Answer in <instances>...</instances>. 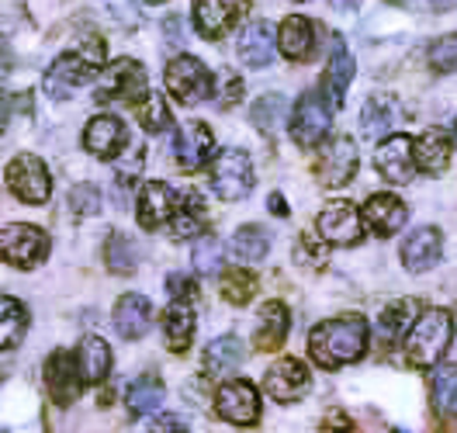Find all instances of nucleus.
Listing matches in <instances>:
<instances>
[{"label":"nucleus","mask_w":457,"mask_h":433,"mask_svg":"<svg viewBox=\"0 0 457 433\" xmlns=\"http://www.w3.org/2000/svg\"><path fill=\"white\" fill-rule=\"evenodd\" d=\"M7 187L14 198L29 204H46L53 195V177L46 171V163L31 153H21L7 163Z\"/></svg>","instance_id":"nucleus-6"},{"label":"nucleus","mask_w":457,"mask_h":433,"mask_svg":"<svg viewBox=\"0 0 457 433\" xmlns=\"http://www.w3.org/2000/svg\"><path fill=\"white\" fill-rule=\"evenodd\" d=\"M160 427H184L180 420H153V430H160Z\"/></svg>","instance_id":"nucleus-51"},{"label":"nucleus","mask_w":457,"mask_h":433,"mask_svg":"<svg viewBox=\"0 0 457 433\" xmlns=\"http://www.w3.org/2000/svg\"><path fill=\"white\" fill-rule=\"evenodd\" d=\"M374 167L381 171L385 180H392V184H409L416 167H420L416 163V143L409 136H388V139H381L378 153H374Z\"/></svg>","instance_id":"nucleus-14"},{"label":"nucleus","mask_w":457,"mask_h":433,"mask_svg":"<svg viewBox=\"0 0 457 433\" xmlns=\"http://www.w3.org/2000/svg\"><path fill=\"white\" fill-rule=\"evenodd\" d=\"M353 84V56L343 49V42L337 38L333 42V56H329V66H326V90H329V101L340 108L346 90Z\"/></svg>","instance_id":"nucleus-29"},{"label":"nucleus","mask_w":457,"mask_h":433,"mask_svg":"<svg viewBox=\"0 0 457 433\" xmlns=\"http://www.w3.org/2000/svg\"><path fill=\"white\" fill-rule=\"evenodd\" d=\"M402 112L399 97H392V94H371L368 101H364V112H361V132H364V139H388L395 129L402 125Z\"/></svg>","instance_id":"nucleus-17"},{"label":"nucleus","mask_w":457,"mask_h":433,"mask_svg":"<svg viewBox=\"0 0 457 433\" xmlns=\"http://www.w3.org/2000/svg\"><path fill=\"white\" fill-rule=\"evenodd\" d=\"M454 139H457V121H454Z\"/></svg>","instance_id":"nucleus-54"},{"label":"nucleus","mask_w":457,"mask_h":433,"mask_svg":"<svg viewBox=\"0 0 457 433\" xmlns=\"http://www.w3.org/2000/svg\"><path fill=\"white\" fill-rule=\"evenodd\" d=\"M440 250H444V236H440V229L423 226V229H416L405 236V243H402V263H405V271L423 274V271H429V267L440 260Z\"/></svg>","instance_id":"nucleus-21"},{"label":"nucleus","mask_w":457,"mask_h":433,"mask_svg":"<svg viewBox=\"0 0 457 433\" xmlns=\"http://www.w3.org/2000/svg\"><path fill=\"white\" fill-rule=\"evenodd\" d=\"M77 357H80V368H84V378L90 385H101L104 378L112 375V346L104 344L101 337H84Z\"/></svg>","instance_id":"nucleus-30"},{"label":"nucleus","mask_w":457,"mask_h":433,"mask_svg":"<svg viewBox=\"0 0 457 433\" xmlns=\"http://www.w3.org/2000/svg\"><path fill=\"white\" fill-rule=\"evenodd\" d=\"M409 219V208L395 195H371L364 204V222L371 226L378 236H395Z\"/></svg>","instance_id":"nucleus-26"},{"label":"nucleus","mask_w":457,"mask_h":433,"mask_svg":"<svg viewBox=\"0 0 457 433\" xmlns=\"http://www.w3.org/2000/svg\"><path fill=\"white\" fill-rule=\"evenodd\" d=\"M70 208H73V215H80V219L97 215V212H101V191H97L94 184H77V187L70 191Z\"/></svg>","instance_id":"nucleus-43"},{"label":"nucleus","mask_w":457,"mask_h":433,"mask_svg":"<svg viewBox=\"0 0 457 433\" xmlns=\"http://www.w3.org/2000/svg\"><path fill=\"white\" fill-rule=\"evenodd\" d=\"M215 409L219 416L236 423V427H253L260 420V396L250 381H222L215 392Z\"/></svg>","instance_id":"nucleus-13"},{"label":"nucleus","mask_w":457,"mask_h":433,"mask_svg":"<svg viewBox=\"0 0 457 433\" xmlns=\"http://www.w3.org/2000/svg\"><path fill=\"white\" fill-rule=\"evenodd\" d=\"M281 46H274V31L267 21H246V29L239 31V42H236V53H239V62L246 66H270L274 62V53Z\"/></svg>","instance_id":"nucleus-24"},{"label":"nucleus","mask_w":457,"mask_h":433,"mask_svg":"<svg viewBox=\"0 0 457 433\" xmlns=\"http://www.w3.org/2000/svg\"><path fill=\"white\" fill-rule=\"evenodd\" d=\"M101 62H104V42L101 38H87L84 46L62 53V56L49 66L46 73V90L53 97H66L73 94L77 87L90 84L97 73H101Z\"/></svg>","instance_id":"nucleus-3"},{"label":"nucleus","mask_w":457,"mask_h":433,"mask_svg":"<svg viewBox=\"0 0 457 433\" xmlns=\"http://www.w3.org/2000/svg\"><path fill=\"white\" fill-rule=\"evenodd\" d=\"M412 312H416L412 302H392V305L381 312V333H385V337H399V333H405V322L412 319Z\"/></svg>","instance_id":"nucleus-44"},{"label":"nucleus","mask_w":457,"mask_h":433,"mask_svg":"<svg viewBox=\"0 0 457 433\" xmlns=\"http://www.w3.org/2000/svg\"><path fill=\"white\" fill-rule=\"evenodd\" d=\"M329 4H333V7H340V11H353L361 0H329Z\"/></svg>","instance_id":"nucleus-50"},{"label":"nucleus","mask_w":457,"mask_h":433,"mask_svg":"<svg viewBox=\"0 0 457 433\" xmlns=\"http://www.w3.org/2000/svg\"><path fill=\"white\" fill-rule=\"evenodd\" d=\"M0 309H4L0 344H4V350H14V346L25 340V333H29V309H25V305H21L14 295H4Z\"/></svg>","instance_id":"nucleus-35"},{"label":"nucleus","mask_w":457,"mask_h":433,"mask_svg":"<svg viewBox=\"0 0 457 433\" xmlns=\"http://www.w3.org/2000/svg\"><path fill=\"white\" fill-rule=\"evenodd\" d=\"M253 295H257V278H253L250 271L232 267V271L222 274V298H226V302H232V305H246Z\"/></svg>","instance_id":"nucleus-38"},{"label":"nucleus","mask_w":457,"mask_h":433,"mask_svg":"<svg viewBox=\"0 0 457 433\" xmlns=\"http://www.w3.org/2000/svg\"><path fill=\"white\" fill-rule=\"evenodd\" d=\"M433 399L440 405V412L457 420V364H447L433 375Z\"/></svg>","instance_id":"nucleus-40"},{"label":"nucleus","mask_w":457,"mask_h":433,"mask_svg":"<svg viewBox=\"0 0 457 433\" xmlns=\"http://www.w3.org/2000/svg\"><path fill=\"white\" fill-rule=\"evenodd\" d=\"M215 149V136L204 121H187L177 129V146H173V156H177V167L184 173H195L208 163Z\"/></svg>","instance_id":"nucleus-16"},{"label":"nucleus","mask_w":457,"mask_h":433,"mask_svg":"<svg viewBox=\"0 0 457 433\" xmlns=\"http://www.w3.org/2000/svg\"><path fill=\"white\" fill-rule=\"evenodd\" d=\"M267 250H270V236L263 226H243V229H236L232 243H228V254L236 263H260L267 257Z\"/></svg>","instance_id":"nucleus-31"},{"label":"nucleus","mask_w":457,"mask_h":433,"mask_svg":"<svg viewBox=\"0 0 457 433\" xmlns=\"http://www.w3.org/2000/svg\"><path fill=\"white\" fill-rule=\"evenodd\" d=\"M208 184L222 202H243L253 191V163L243 149H222L212 160Z\"/></svg>","instance_id":"nucleus-4"},{"label":"nucleus","mask_w":457,"mask_h":433,"mask_svg":"<svg viewBox=\"0 0 457 433\" xmlns=\"http://www.w3.org/2000/svg\"><path fill=\"white\" fill-rule=\"evenodd\" d=\"M53 243L49 236L38 229V226H7L4 236H0V254L11 267H21V271H31L38 267L42 260L49 257Z\"/></svg>","instance_id":"nucleus-8"},{"label":"nucleus","mask_w":457,"mask_h":433,"mask_svg":"<svg viewBox=\"0 0 457 433\" xmlns=\"http://www.w3.org/2000/svg\"><path fill=\"white\" fill-rule=\"evenodd\" d=\"M298 260H309V267H322L326 263V246H322V239H312L309 232L298 239Z\"/></svg>","instance_id":"nucleus-46"},{"label":"nucleus","mask_w":457,"mask_h":433,"mask_svg":"<svg viewBox=\"0 0 457 433\" xmlns=\"http://www.w3.org/2000/svg\"><path fill=\"white\" fill-rule=\"evenodd\" d=\"M416 163L423 173H444L451 163V136L444 129H429L416 139Z\"/></svg>","instance_id":"nucleus-28"},{"label":"nucleus","mask_w":457,"mask_h":433,"mask_svg":"<svg viewBox=\"0 0 457 433\" xmlns=\"http://www.w3.org/2000/svg\"><path fill=\"white\" fill-rule=\"evenodd\" d=\"M163 396H167L163 381L153 375H143L129 385L125 403H129V412H132V416H145V412H156V409L163 405Z\"/></svg>","instance_id":"nucleus-33"},{"label":"nucleus","mask_w":457,"mask_h":433,"mask_svg":"<svg viewBox=\"0 0 457 433\" xmlns=\"http://www.w3.org/2000/svg\"><path fill=\"white\" fill-rule=\"evenodd\" d=\"M270 208H274V215H281V219L287 215V204H285L281 195H270Z\"/></svg>","instance_id":"nucleus-48"},{"label":"nucleus","mask_w":457,"mask_h":433,"mask_svg":"<svg viewBox=\"0 0 457 433\" xmlns=\"http://www.w3.org/2000/svg\"><path fill=\"white\" fill-rule=\"evenodd\" d=\"M97 101L101 104H112V101H136L145 97V70L143 62L136 59H114L108 70H101V80H97Z\"/></svg>","instance_id":"nucleus-7"},{"label":"nucleus","mask_w":457,"mask_h":433,"mask_svg":"<svg viewBox=\"0 0 457 433\" xmlns=\"http://www.w3.org/2000/svg\"><path fill=\"white\" fill-rule=\"evenodd\" d=\"M129 143V132H125V125H121V118L114 115H97L87 121L84 129V146L94 153V156H101V160H114L121 149Z\"/></svg>","instance_id":"nucleus-20"},{"label":"nucleus","mask_w":457,"mask_h":433,"mask_svg":"<svg viewBox=\"0 0 457 433\" xmlns=\"http://www.w3.org/2000/svg\"><path fill=\"white\" fill-rule=\"evenodd\" d=\"M329 125H333V115H329L326 101L319 94H302L295 112H291V136H295V143L312 149V146H319L329 136Z\"/></svg>","instance_id":"nucleus-12"},{"label":"nucleus","mask_w":457,"mask_h":433,"mask_svg":"<svg viewBox=\"0 0 457 433\" xmlns=\"http://www.w3.org/2000/svg\"><path fill=\"white\" fill-rule=\"evenodd\" d=\"M191 263L198 274H215L222 267V243L212 236V232H201L195 239V254H191Z\"/></svg>","instance_id":"nucleus-41"},{"label":"nucleus","mask_w":457,"mask_h":433,"mask_svg":"<svg viewBox=\"0 0 457 433\" xmlns=\"http://www.w3.org/2000/svg\"><path fill=\"white\" fill-rule=\"evenodd\" d=\"M287 329H291V312H287L285 302H267L260 309V326H257V350L270 354V350H281Z\"/></svg>","instance_id":"nucleus-27"},{"label":"nucleus","mask_w":457,"mask_h":433,"mask_svg":"<svg viewBox=\"0 0 457 433\" xmlns=\"http://www.w3.org/2000/svg\"><path fill=\"white\" fill-rule=\"evenodd\" d=\"M312 388V375L309 368L298 361V357H281L267 368L263 375V392L274 399V403H298L305 392Z\"/></svg>","instance_id":"nucleus-11"},{"label":"nucleus","mask_w":457,"mask_h":433,"mask_svg":"<svg viewBox=\"0 0 457 433\" xmlns=\"http://www.w3.org/2000/svg\"><path fill=\"white\" fill-rule=\"evenodd\" d=\"M215 84H219V108H232L236 101H239V94H243V80L236 77V73H228V70H222L219 77H215Z\"/></svg>","instance_id":"nucleus-45"},{"label":"nucleus","mask_w":457,"mask_h":433,"mask_svg":"<svg viewBox=\"0 0 457 433\" xmlns=\"http://www.w3.org/2000/svg\"><path fill=\"white\" fill-rule=\"evenodd\" d=\"M136 118L145 132H167L170 129V108L160 94H145L143 101H136Z\"/></svg>","instance_id":"nucleus-37"},{"label":"nucleus","mask_w":457,"mask_h":433,"mask_svg":"<svg viewBox=\"0 0 457 433\" xmlns=\"http://www.w3.org/2000/svg\"><path fill=\"white\" fill-rule=\"evenodd\" d=\"M364 212H357L350 202H329L319 212V232L329 246H357L364 239Z\"/></svg>","instance_id":"nucleus-9"},{"label":"nucleus","mask_w":457,"mask_h":433,"mask_svg":"<svg viewBox=\"0 0 457 433\" xmlns=\"http://www.w3.org/2000/svg\"><path fill=\"white\" fill-rule=\"evenodd\" d=\"M454 340V316L447 309H427L409 326L405 337V364L409 368H433Z\"/></svg>","instance_id":"nucleus-2"},{"label":"nucleus","mask_w":457,"mask_h":433,"mask_svg":"<svg viewBox=\"0 0 457 433\" xmlns=\"http://www.w3.org/2000/svg\"><path fill=\"white\" fill-rule=\"evenodd\" d=\"M208 226V215H204V204H201L198 195H184L180 204H177V212H173L170 219V229L177 239H191V236H201Z\"/></svg>","instance_id":"nucleus-34"},{"label":"nucleus","mask_w":457,"mask_h":433,"mask_svg":"<svg viewBox=\"0 0 457 433\" xmlns=\"http://www.w3.org/2000/svg\"><path fill=\"white\" fill-rule=\"evenodd\" d=\"M180 191H173L167 180H149L143 184V191H139V222H143V229H160V226H167L173 219V212H177V204H180Z\"/></svg>","instance_id":"nucleus-18"},{"label":"nucleus","mask_w":457,"mask_h":433,"mask_svg":"<svg viewBox=\"0 0 457 433\" xmlns=\"http://www.w3.org/2000/svg\"><path fill=\"white\" fill-rule=\"evenodd\" d=\"M167 90L180 104H201L208 101V94H215V77L208 73V66L195 56H177L167 66Z\"/></svg>","instance_id":"nucleus-5"},{"label":"nucleus","mask_w":457,"mask_h":433,"mask_svg":"<svg viewBox=\"0 0 457 433\" xmlns=\"http://www.w3.org/2000/svg\"><path fill=\"white\" fill-rule=\"evenodd\" d=\"M84 368H80V357H73L70 350H53L49 361H46V388L53 396L56 405H73L80 399V388H84Z\"/></svg>","instance_id":"nucleus-10"},{"label":"nucleus","mask_w":457,"mask_h":433,"mask_svg":"<svg viewBox=\"0 0 457 433\" xmlns=\"http://www.w3.org/2000/svg\"><path fill=\"white\" fill-rule=\"evenodd\" d=\"M243 361H246V350H243V340H239V337H219V340H212L208 350H204V368H208L212 375H228V371H236Z\"/></svg>","instance_id":"nucleus-32"},{"label":"nucleus","mask_w":457,"mask_h":433,"mask_svg":"<svg viewBox=\"0 0 457 433\" xmlns=\"http://www.w3.org/2000/svg\"><path fill=\"white\" fill-rule=\"evenodd\" d=\"M143 4H163V0H143Z\"/></svg>","instance_id":"nucleus-53"},{"label":"nucleus","mask_w":457,"mask_h":433,"mask_svg":"<svg viewBox=\"0 0 457 433\" xmlns=\"http://www.w3.org/2000/svg\"><path fill=\"white\" fill-rule=\"evenodd\" d=\"M429 7H433V11H454L457 0H429Z\"/></svg>","instance_id":"nucleus-49"},{"label":"nucleus","mask_w":457,"mask_h":433,"mask_svg":"<svg viewBox=\"0 0 457 433\" xmlns=\"http://www.w3.org/2000/svg\"><path fill=\"white\" fill-rule=\"evenodd\" d=\"M149 326H153V305H149V298L145 295H121L118 298V305H114V329H118V337H125V340H143L145 333H149Z\"/></svg>","instance_id":"nucleus-23"},{"label":"nucleus","mask_w":457,"mask_h":433,"mask_svg":"<svg viewBox=\"0 0 457 433\" xmlns=\"http://www.w3.org/2000/svg\"><path fill=\"white\" fill-rule=\"evenodd\" d=\"M239 14H243L239 0H195V29L208 42L228 35L232 25L239 21Z\"/></svg>","instance_id":"nucleus-19"},{"label":"nucleus","mask_w":457,"mask_h":433,"mask_svg":"<svg viewBox=\"0 0 457 433\" xmlns=\"http://www.w3.org/2000/svg\"><path fill=\"white\" fill-rule=\"evenodd\" d=\"M167 288H170L173 298H191V295H195V285H191V278H180V274H170Z\"/></svg>","instance_id":"nucleus-47"},{"label":"nucleus","mask_w":457,"mask_h":433,"mask_svg":"<svg viewBox=\"0 0 457 433\" xmlns=\"http://www.w3.org/2000/svg\"><path fill=\"white\" fill-rule=\"evenodd\" d=\"M278 46L291 62H309L315 56V25L302 14H291L278 31Z\"/></svg>","instance_id":"nucleus-25"},{"label":"nucleus","mask_w":457,"mask_h":433,"mask_svg":"<svg viewBox=\"0 0 457 433\" xmlns=\"http://www.w3.org/2000/svg\"><path fill=\"white\" fill-rule=\"evenodd\" d=\"M104 260L114 274H132L139 267V246L129 243V236H112L108 239V250H104Z\"/></svg>","instance_id":"nucleus-39"},{"label":"nucleus","mask_w":457,"mask_h":433,"mask_svg":"<svg viewBox=\"0 0 457 433\" xmlns=\"http://www.w3.org/2000/svg\"><path fill=\"white\" fill-rule=\"evenodd\" d=\"M388 4H412V0H388Z\"/></svg>","instance_id":"nucleus-52"},{"label":"nucleus","mask_w":457,"mask_h":433,"mask_svg":"<svg viewBox=\"0 0 457 433\" xmlns=\"http://www.w3.org/2000/svg\"><path fill=\"white\" fill-rule=\"evenodd\" d=\"M353 173H357V146L350 136H337L322 146V153H319L322 187H343V184H350Z\"/></svg>","instance_id":"nucleus-15"},{"label":"nucleus","mask_w":457,"mask_h":433,"mask_svg":"<svg viewBox=\"0 0 457 433\" xmlns=\"http://www.w3.org/2000/svg\"><path fill=\"white\" fill-rule=\"evenodd\" d=\"M429 66H433L436 73H457V31L433 42V49H429Z\"/></svg>","instance_id":"nucleus-42"},{"label":"nucleus","mask_w":457,"mask_h":433,"mask_svg":"<svg viewBox=\"0 0 457 433\" xmlns=\"http://www.w3.org/2000/svg\"><path fill=\"white\" fill-rule=\"evenodd\" d=\"M285 112H287V104L281 94H263V97L253 101L250 118H253V125H257L263 136H270V132H278V125H281Z\"/></svg>","instance_id":"nucleus-36"},{"label":"nucleus","mask_w":457,"mask_h":433,"mask_svg":"<svg viewBox=\"0 0 457 433\" xmlns=\"http://www.w3.org/2000/svg\"><path fill=\"white\" fill-rule=\"evenodd\" d=\"M195 309L184 302V298H173L170 305L163 309V316H160V333H163V344L167 350L173 354H184L191 340H195Z\"/></svg>","instance_id":"nucleus-22"},{"label":"nucleus","mask_w":457,"mask_h":433,"mask_svg":"<svg viewBox=\"0 0 457 433\" xmlns=\"http://www.w3.org/2000/svg\"><path fill=\"white\" fill-rule=\"evenodd\" d=\"M371 340V326L364 316H340L329 322H319L309 333V354L319 368L337 371L343 364H353L364 357Z\"/></svg>","instance_id":"nucleus-1"}]
</instances>
